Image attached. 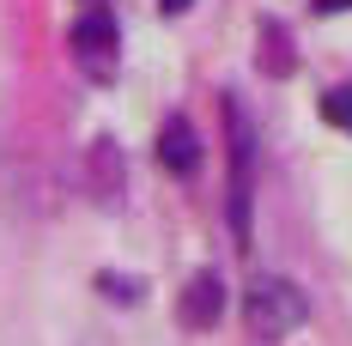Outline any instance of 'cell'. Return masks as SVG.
I'll return each mask as SVG.
<instances>
[{
	"mask_svg": "<svg viewBox=\"0 0 352 346\" xmlns=\"http://www.w3.org/2000/svg\"><path fill=\"white\" fill-rule=\"evenodd\" d=\"M243 322L255 340H285V334H298L310 322V298L285 274H255L243 292Z\"/></svg>",
	"mask_w": 352,
	"mask_h": 346,
	"instance_id": "obj_1",
	"label": "cell"
},
{
	"mask_svg": "<svg viewBox=\"0 0 352 346\" xmlns=\"http://www.w3.org/2000/svg\"><path fill=\"white\" fill-rule=\"evenodd\" d=\"M67 49L79 73L91 79V85H109L116 79V61H122V43H116V19H109L104 6H91V12H79L67 31Z\"/></svg>",
	"mask_w": 352,
	"mask_h": 346,
	"instance_id": "obj_2",
	"label": "cell"
},
{
	"mask_svg": "<svg viewBox=\"0 0 352 346\" xmlns=\"http://www.w3.org/2000/svg\"><path fill=\"white\" fill-rule=\"evenodd\" d=\"M225 122H231V231L237 249H249V182H255V134L237 98H225Z\"/></svg>",
	"mask_w": 352,
	"mask_h": 346,
	"instance_id": "obj_3",
	"label": "cell"
},
{
	"mask_svg": "<svg viewBox=\"0 0 352 346\" xmlns=\"http://www.w3.org/2000/svg\"><path fill=\"white\" fill-rule=\"evenodd\" d=\"M219 310H225V279H219V274H195L188 285H182V304H176L182 328L207 334L212 322H219Z\"/></svg>",
	"mask_w": 352,
	"mask_h": 346,
	"instance_id": "obj_4",
	"label": "cell"
},
{
	"mask_svg": "<svg viewBox=\"0 0 352 346\" xmlns=\"http://www.w3.org/2000/svg\"><path fill=\"white\" fill-rule=\"evenodd\" d=\"M158 164L176 171V176H188L195 164H201V134H195L188 116H170V122L158 128Z\"/></svg>",
	"mask_w": 352,
	"mask_h": 346,
	"instance_id": "obj_5",
	"label": "cell"
},
{
	"mask_svg": "<svg viewBox=\"0 0 352 346\" xmlns=\"http://www.w3.org/2000/svg\"><path fill=\"white\" fill-rule=\"evenodd\" d=\"M255 61H261V73H292V36H285V25H280V19H267V25H261Z\"/></svg>",
	"mask_w": 352,
	"mask_h": 346,
	"instance_id": "obj_6",
	"label": "cell"
},
{
	"mask_svg": "<svg viewBox=\"0 0 352 346\" xmlns=\"http://www.w3.org/2000/svg\"><path fill=\"white\" fill-rule=\"evenodd\" d=\"M91 158H98V195H122V152H116V146H109V140H98V152H91Z\"/></svg>",
	"mask_w": 352,
	"mask_h": 346,
	"instance_id": "obj_7",
	"label": "cell"
},
{
	"mask_svg": "<svg viewBox=\"0 0 352 346\" xmlns=\"http://www.w3.org/2000/svg\"><path fill=\"white\" fill-rule=\"evenodd\" d=\"M322 116H328L340 134H352V85H334V91L322 98Z\"/></svg>",
	"mask_w": 352,
	"mask_h": 346,
	"instance_id": "obj_8",
	"label": "cell"
},
{
	"mask_svg": "<svg viewBox=\"0 0 352 346\" xmlns=\"http://www.w3.org/2000/svg\"><path fill=\"white\" fill-rule=\"evenodd\" d=\"M322 12H352V0H316Z\"/></svg>",
	"mask_w": 352,
	"mask_h": 346,
	"instance_id": "obj_9",
	"label": "cell"
},
{
	"mask_svg": "<svg viewBox=\"0 0 352 346\" xmlns=\"http://www.w3.org/2000/svg\"><path fill=\"white\" fill-rule=\"evenodd\" d=\"M158 6H164V12H188L195 0H158Z\"/></svg>",
	"mask_w": 352,
	"mask_h": 346,
	"instance_id": "obj_10",
	"label": "cell"
},
{
	"mask_svg": "<svg viewBox=\"0 0 352 346\" xmlns=\"http://www.w3.org/2000/svg\"><path fill=\"white\" fill-rule=\"evenodd\" d=\"M85 6H98V0H85Z\"/></svg>",
	"mask_w": 352,
	"mask_h": 346,
	"instance_id": "obj_11",
	"label": "cell"
}]
</instances>
